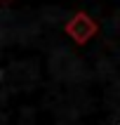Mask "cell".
<instances>
[{"mask_svg":"<svg viewBox=\"0 0 120 125\" xmlns=\"http://www.w3.org/2000/svg\"><path fill=\"white\" fill-rule=\"evenodd\" d=\"M64 28H66V35H71L78 45H85L92 35L97 33V21L90 19V14H87V12H78Z\"/></svg>","mask_w":120,"mask_h":125,"instance_id":"1","label":"cell"}]
</instances>
